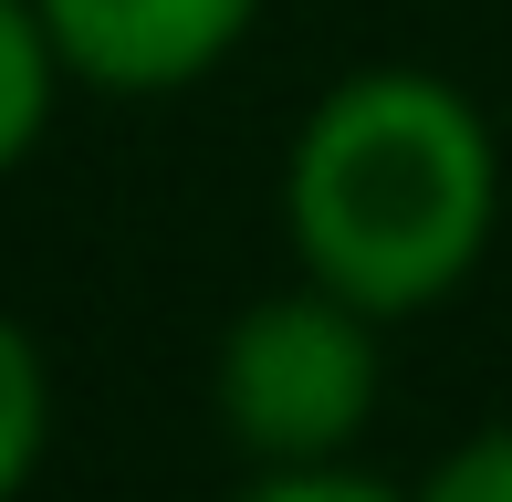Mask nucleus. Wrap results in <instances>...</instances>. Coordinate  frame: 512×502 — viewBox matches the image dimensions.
Here are the masks:
<instances>
[{"instance_id": "nucleus-1", "label": "nucleus", "mask_w": 512, "mask_h": 502, "mask_svg": "<svg viewBox=\"0 0 512 502\" xmlns=\"http://www.w3.org/2000/svg\"><path fill=\"white\" fill-rule=\"evenodd\" d=\"M283 231L304 283L345 293L356 314L450 304L502 231V136L450 74L366 63L324 84L283 157Z\"/></svg>"}, {"instance_id": "nucleus-2", "label": "nucleus", "mask_w": 512, "mask_h": 502, "mask_svg": "<svg viewBox=\"0 0 512 502\" xmlns=\"http://www.w3.org/2000/svg\"><path fill=\"white\" fill-rule=\"evenodd\" d=\"M209 408L241 461H345L377 419V314L324 283L230 314L209 356Z\"/></svg>"}, {"instance_id": "nucleus-3", "label": "nucleus", "mask_w": 512, "mask_h": 502, "mask_svg": "<svg viewBox=\"0 0 512 502\" xmlns=\"http://www.w3.org/2000/svg\"><path fill=\"white\" fill-rule=\"evenodd\" d=\"M53 32L63 74L95 95H178V84L220 74L262 0H32Z\"/></svg>"}, {"instance_id": "nucleus-4", "label": "nucleus", "mask_w": 512, "mask_h": 502, "mask_svg": "<svg viewBox=\"0 0 512 502\" xmlns=\"http://www.w3.org/2000/svg\"><path fill=\"white\" fill-rule=\"evenodd\" d=\"M63 53L53 32H42L32 0H0V178L21 168V157L42 147V126H53V95H63Z\"/></svg>"}, {"instance_id": "nucleus-5", "label": "nucleus", "mask_w": 512, "mask_h": 502, "mask_svg": "<svg viewBox=\"0 0 512 502\" xmlns=\"http://www.w3.org/2000/svg\"><path fill=\"white\" fill-rule=\"evenodd\" d=\"M42 440H53V377H42V346L21 314H0V502L32 492Z\"/></svg>"}, {"instance_id": "nucleus-6", "label": "nucleus", "mask_w": 512, "mask_h": 502, "mask_svg": "<svg viewBox=\"0 0 512 502\" xmlns=\"http://www.w3.org/2000/svg\"><path fill=\"white\" fill-rule=\"evenodd\" d=\"M220 502H418V492L377 482L356 461H251V482L220 492Z\"/></svg>"}, {"instance_id": "nucleus-7", "label": "nucleus", "mask_w": 512, "mask_h": 502, "mask_svg": "<svg viewBox=\"0 0 512 502\" xmlns=\"http://www.w3.org/2000/svg\"><path fill=\"white\" fill-rule=\"evenodd\" d=\"M418 502H512V419L450 440V450H439V471L418 482Z\"/></svg>"}]
</instances>
